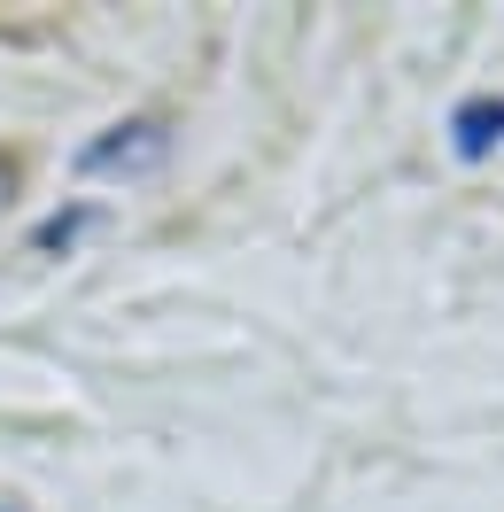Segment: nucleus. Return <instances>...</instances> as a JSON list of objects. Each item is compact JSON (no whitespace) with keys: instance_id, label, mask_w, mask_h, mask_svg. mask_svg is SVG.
<instances>
[{"instance_id":"nucleus-1","label":"nucleus","mask_w":504,"mask_h":512,"mask_svg":"<svg viewBox=\"0 0 504 512\" xmlns=\"http://www.w3.org/2000/svg\"><path fill=\"white\" fill-rule=\"evenodd\" d=\"M163 148H171V132H163L156 117H132V125H109L101 140H86V148H78V171H86V179H101V171H140V163H156Z\"/></svg>"},{"instance_id":"nucleus-2","label":"nucleus","mask_w":504,"mask_h":512,"mask_svg":"<svg viewBox=\"0 0 504 512\" xmlns=\"http://www.w3.org/2000/svg\"><path fill=\"white\" fill-rule=\"evenodd\" d=\"M504 140V101L497 94H473V101H458V117H450V148H458V156H489V148H497Z\"/></svg>"},{"instance_id":"nucleus-3","label":"nucleus","mask_w":504,"mask_h":512,"mask_svg":"<svg viewBox=\"0 0 504 512\" xmlns=\"http://www.w3.org/2000/svg\"><path fill=\"white\" fill-rule=\"evenodd\" d=\"M86 225H94V210H63V218H47V225H39L32 241H39V249H70V241H78Z\"/></svg>"}]
</instances>
